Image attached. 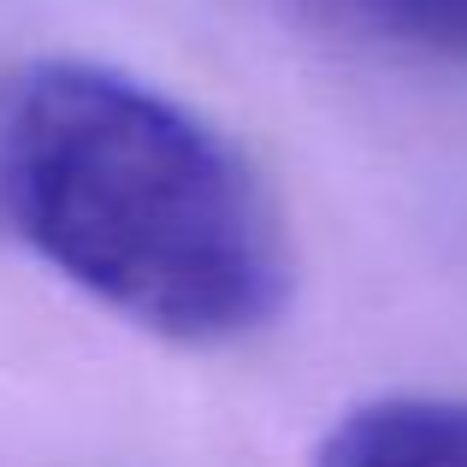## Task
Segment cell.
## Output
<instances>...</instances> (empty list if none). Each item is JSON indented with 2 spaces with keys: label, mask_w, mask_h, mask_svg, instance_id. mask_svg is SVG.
<instances>
[{
  "label": "cell",
  "mask_w": 467,
  "mask_h": 467,
  "mask_svg": "<svg viewBox=\"0 0 467 467\" xmlns=\"http://www.w3.org/2000/svg\"><path fill=\"white\" fill-rule=\"evenodd\" d=\"M331 467H467V397H379L331 420Z\"/></svg>",
  "instance_id": "7a4b0ae2"
},
{
  "label": "cell",
  "mask_w": 467,
  "mask_h": 467,
  "mask_svg": "<svg viewBox=\"0 0 467 467\" xmlns=\"http://www.w3.org/2000/svg\"><path fill=\"white\" fill-rule=\"evenodd\" d=\"M379 36L420 47V54L467 59V0H343Z\"/></svg>",
  "instance_id": "3957f363"
},
{
  "label": "cell",
  "mask_w": 467,
  "mask_h": 467,
  "mask_svg": "<svg viewBox=\"0 0 467 467\" xmlns=\"http://www.w3.org/2000/svg\"><path fill=\"white\" fill-rule=\"evenodd\" d=\"M0 231L119 319L237 343L290 296L254 166L183 101L89 59L0 71Z\"/></svg>",
  "instance_id": "6da1fadb"
}]
</instances>
